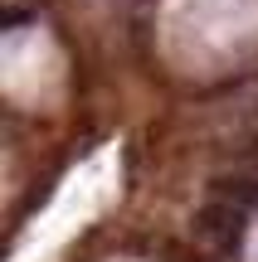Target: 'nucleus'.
<instances>
[{
  "mask_svg": "<svg viewBox=\"0 0 258 262\" xmlns=\"http://www.w3.org/2000/svg\"><path fill=\"white\" fill-rule=\"evenodd\" d=\"M244 228H249V209L229 204V199H214V194H210V204H200V214H195V238H205V243L220 248V253H234V248L244 243Z\"/></svg>",
  "mask_w": 258,
  "mask_h": 262,
  "instance_id": "nucleus-1",
  "label": "nucleus"
},
{
  "mask_svg": "<svg viewBox=\"0 0 258 262\" xmlns=\"http://www.w3.org/2000/svg\"><path fill=\"white\" fill-rule=\"evenodd\" d=\"M210 194L253 209V204H258V180H249V175H220V180H210Z\"/></svg>",
  "mask_w": 258,
  "mask_h": 262,
  "instance_id": "nucleus-2",
  "label": "nucleus"
},
{
  "mask_svg": "<svg viewBox=\"0 0 258 262\" xmlns=\"http://www.w3.org/2000/svg\"><path fill=\"white\" fill-rule=\"evenodd\" d=\"M249 156H253V170H258V146H253V150H249Z\"/></svg>",
  "mask_w": 258,
  "mask_h": 262,
  "instance_id": "nucleus-3",
  "label": "nucleus"
}]
</instances>
